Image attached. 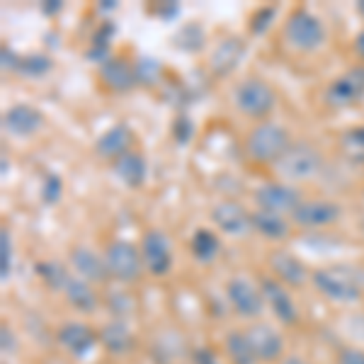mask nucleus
Returning a JSON list of instances; mask_svg holds the SVG:
<instances>
[{"label": "nucleus", "mask_w": 364, "mask_h": 364, "mask_svg": "<svg viewBox=\"0 0 364 364\" xmlns=\"http://www.w3.org/2000/svg\"><path fill=\"white\" fill-rule=\"evenodd\" d=\"M294 144L289 129L277 124V122H257L250 127V132L243 139L245 156L252 166L260 168H274L279 163V158L289 151V146Z\"/></svg>", "instance_id": "1"}, {"label": "nucleus", "mask_w": 364, "mask_h": 364, "mask_svg": "<svg viewBox=\"0 0 364 364\" xmlns=\"http://www.w3.org/2000/svg\"><path fill=\"white\" fill-rule=\"evenodd\" d=\"M277 90L267 83L260 75H245L243 80H238L233 85L231 102L236 107L238 114H243L245 119L267 122L272 112L277 109Z\"/></svg>", "instance_id": "2"}, {"label": "nucleus", "mask_w": 364, "mask_h": 364, "mask_svg": "<svg viewBox=\"0 0 364 364\" xmlns=\"http://www.w3.org/2000/svg\"><path fill=\"white\" fill-rule=\"evenodd\" d=\"M323 166H326V158L318 146L311 141H294L272 170L282 182L299 185V182H311L318 178Z\"/></svg>", "instance_id": "3"}, {"label": "nucleus", "mask_w": 364, "mask_h": 364, "mask_svg": "<svg viewBox=\"0 0 364 364\" xmlns=\"http://www.w3.org/2000/svg\"><path fill=\"white\" fill-rule=\"evenodd\" d=\"M284 42L299 54H316L328 42L326 22L314 10L294 8L284 20Z\"/></svg>", "instance_id": "4"}, {"label": "nucleus", "mask_w": 364, "mask_h": 364, "mask_svg": "<svg viewBox=\"0 0 364 364\" xmlns=\"http://www.w3.org/2000/svg\"><path fill=\"white\" fill-rule=\"evenodd\" d=\"M311 284L323 299L338 306H355L364 299V289L345 267H318L311 272Z\"/></svg>", "instance_id": "5"}, {"label": "nucleus", "mask_w": 364, "mask_h": 364, "mask_svg": "<svg viewBox=\"0 0 364 364\" xmlns=\"http://www.w3.org/2000/svg\"><path fill=\"white\" fill-rule=\"evenodd\" d=\"M105 262H107L109 279L119 282V284H136L144 277V257H141V248L134 243H129L124 238H114L107 243V248L102 250Z\"/></svg>", "instance_id": "6"}, {"label": "nucleus", "mask_w": 364, "mask_h": 364, "mask_svg": "<svg viewBox=\"0 0 364 364\" xmlns=\"http://www.w3.org/2000/svg\"><path fill=\"white\" fill-rule=\"evenodd\" d=\"M224 296L228 309L243 321H260L262 311H265V296H262L260 284H255V282L243 277V274H233L226 282Z\"/></svg>", "instance_id": "7"}, {"label": "nucleus", "mask_w": 364, "mask_h": 364, "mask_svg": "<svg viewBox=\"0 0 364 364\" xmlns=\"http://www.w3.org/2000/svg\"><path fill=\"white\" fill-rule=\"evenodd\" d=\"M252 202H255V209L272 211V214L289 216L291 219V214L304 202V195L296 185H289V182L282 180H269L252 190Z\"/></svg>", "instance_id": "8"}, {"label": "nucleus", "mask_w": 364, "mask_h": 364, "mask_svg": "<svg viewBox=\"0 0 364 364\" xmlns=\"http://www.w3.org/2000/svg\"><path fill=\"white\" fill-rule=\"evenodd\" d=\"M323 102L331 109H352L364 102V63L348 68L326 85Z\"/></svg>", "instance_id": "9"}, {"label": "nucleus", "mask_w": 364, "mask_h": 364, "mask_svg": "<svg viewBox=\"0 0 364 364\" xmlns=\"http://www.w3.org/2000/svg\"><path fill=\"white\" fill-rule=\"evenodd\" d=\"M139 248H141V257H144V267L151 277L163 279L173 272L175 250L166 231H161V228H146L144 236H141Z\"/></svg>", "instance_id": "10"}, {"label": "nucleus", "mask_w": 364, "mask_h": 364, "mask_svg": "<svg viewBox=\"0 0 364 364\" xmlns=\"http://www.w3.org/2000/svg\"><path fill=\"white\" fill-rule=\"evenodd\" d=\"M214 231L224 238L240 240L252 233V211H248L236 199H221L209 211Z\"/></svg>", "instance_id": "11"}, {"label": "nucleus", "mask_w": 364, "mask_h": 364, "mask_svg": "<svg viewBox=\"0 0 364 364\" xmlns=\"http://www.w3.org/2000/svg\"><path fill=\"white\" fill-rule=\"evenodd\" d=\"M345 209L333 199H304L299 209L291 214V224L306 231H321L343 221Z\"/></svg>", "instance_id": "12"}, {"label": "nucleus", "mask_w": 364, "mask_h": 364, "mask_svg": "<svg viewBox=\"0 0 364 364\" xmlns=\"http://www.w3.org/2000/svg\"><path fill=\"white\" fill-rule=\"evenodd\" d=\"M56 343L73 360H85L100 343V331L83 321H66L56 328Z\"/></svg>", "instance_id": "13"}, {"label": "nucleus", "mask_w": 364, "mask_h": 364, "mask_svg": "<svg viewBox=\"0 0 364 364\" xmlns=\"http://www.w3.org/2000/svg\"><path fill=\"white\" fill-rule=\"evenodd\" d=\"M257 284H260L262 296H265V306L272 311L274 321L282 323L284 328L296 326L299 318H301V314H299L294 296L289 294V287H284L279 279H274L272 274L262 277Z\"/></svg>", "instance_id": "14"}, {"label": "nucleus", "mask_w": 364, "mask_h": 364, "mask_svg": "<svg viewBox=\"0 0 364 364\" xmlns=\"http://www.w3.org/2000/svg\"><path fill=\"white\" fill-rule=\"evenodd\" d=\"M44 112L34 105H10L3 114V132L15 139H32L44 129Z\"/></svg>", "instance_id": "15"}, {"label": "nucleus", "mask_w": 364, "mask_h": 364, "mask_svg": "<svg viewBox=\"0 0 364 364\" xmlns=\"http://www.w3.org/2000/svg\"><path fill=\"white\" fill-rule=\"evenodd\" d=\"M245 331H248L252 350H255V357L260 364H274L284 360V336L274 326H269L265 321H255Z\"/></svg>", "instance_id": "16"}, {"label": "nucleus", "mask_w": 364, "mask_h": 364, "mask_svg": "<svg viewBox=\"0 0 364 364\" xmlns=\"http://www.w3.org/2000/svg\"><path fill=\"white\" fill-rule=\"evenodd\" d=\"M269 272L289 289H301L311 282V272L306 262L291 250H272L269 252Z\"/></svg>", "instance_id": "17"}, {"label": "nucleus", "mask_w": 364, "mask_h": 364, "mask_svg": "<svg viewBox=\"0 0 364 364\" xmlns=\"http://www.w3.org/2000/svg\"><path fill=\"white\" fill-rule=\"evenodd\" d=\"M68 262L73 267V274L85 282H90L92 287L95 284H105L109 279L107 272V262H105V255L97 252L95 248L85 243H75L73 248L68 250Z\"/></svg>", "instance_id": "18"}, {"label": "nucleus", "mask_w": 364, "mask_h": 364, "mask_svg": "<svg viewBox=\"0 0 364 364\" xmlns=\"http://www.w3.org/2000/svg\"><path fill=\"white\" fill-rule=\"evenodd\" d=\"M248 54V42L238 34H228L209 54V68L214 78H226L240 66V61Z\"/></svg>", "instance_id": "19"}, {"label": "nucleus", "mask_w": 364, "mask_h": 364, "mask_svg": "<svg viewBox=\"0 0 364 364\" xmlns=\"http://www.w3.org/2000/svg\"><path fill=\"white\" fill-rule=\"evenodd\" d=\"M97 75L109 92H132L139 85L134 61L124 56H109L102 66H97Z\"/></svg>", "instance_id": "20"}, {"label": "nucleus", "mask_w": 364, "mask_h": 364, "mask_svg": "<svg viewBox=\"0 0 364 364\" xmlns=\"http://www.w3.org/2000/svg\"><path fill=\"white\" fill-rule=\"evenodd\" d=\"M134 146V132L127 122H117L109 129H105L102 134L95 139V154L102 161H117L124 154H129Z\"/></svg>", "instance_id": "21"}, {"label": "nucleus", "mask_w": 364, "mask_h": 364, "mask_svg": "<svg viewBox=\"0 0 364 364\" xmlns=\"http://www.w3.org/2000/svg\"><path fill=\"white\" fill-rule=\"evenodd\" d=\"M112 173L129 190H141L146 185V180H149V161H146V156L141 151L132 149L129 154L117 158L112 163Z\"/></svg>", "instance_id": "22"}, {"label": "nucleus", "mask_w": 364, "mask_h": 364, "mask_svg": "<svg viewBox=\"0 0 364 364\" xmlns=\"http://www.w3.org/2000/svg\"><path fill=\"white\" fill-rule=\"evenodd\" d=\"M291 219L289 216H279L272 211L252 209V233H257L267 243H284L291 236Z\"/></svg>", "instance_id": "23"}, {"label": "nucleus", "mask_w": 364, "mask_h": 364, "mask_svg": "<svg viewBox=\"0 0 364 364\" xmlns=\"http://www.w3.org/2000/svg\"><path fill=\"white\" fill-rule=\"evenodd\" d=\"M61 296H63V301L73 311H78V314H95L100 309V296H97L95 287H92L90 282L75 277V274H70Z\"/></svg>", "instance_id": "24"}, {"label": "nucleus", "mask_w": 364, "mask_h": 364, "mask_svg": "<svg viewBox=\"0 0 364 364\" xmlns=\"http://www.w3.org/2000/svg\"><path fill=\"white\" fill-rule=\"evenodd\" d=\"M100 343L105 345V350L114 357H124L134 350V333L127 326V321L112 318L100 328Z\"/></svg>", "instance_id": "25"}, {"label": "nucleus", "mask_w": 364, "mask_h": 364, "mask_svg": "<svg viewBox=\"0 0 364 364\" xmlns=\"http://www.w3.org/2000/svg\"><path fill=\"white\" fill-rule=\"evenodd\" d=\"M219 252H221V236L214 231V228L199 226V228L192 231L190 255L195 257L199 265H211V262H216Z\"/></svg>", "instance_id": "26"}, {"label": "nucleus", "mask_w": 364, "mask_h": 364, "mask_svg": "<svg viewBox=\"0 0 364 364\" xmlns=\"http://www.w3.org/2000/svg\"><path fill=\"white\" fill-rule=\"evenodd\" d=\"M112 39H114V22L112 20H102V22H100V27L92 32L90 44H87V49H85L87 61L102 66L109 56H114L112 54Z\"/></svg>", "instance_id": "27"}, {"label": "nucleus", "mask_w": 364, "mask_h": 364, "mask_svg": "<svg viewBox=\"0 0 364 364\" xmlns=\"http://www.w3.org/2000/svg\"><path fill=\"white\" fill-rule=\"evenodd\" d=\"M224 352L231 364H260L255 357V350H252L248 331H238V328L228 331L224 338Z\"/></svg>", "instance_id": "28"}, {"label": "nucleus", "mask_w": 364, "mask_h": 364, "mask_svg": "<svg viewBox=\"0 0 364 364\" xmlns=\"http://www.w3.org/2000/svg\"><path fill=\"white\" fill-rule=\"evenodd\" d=\"M34 274H37L46 289L56 291V294H61L66 282L70 279L68 267L58 260H37L34 262Z\"/></svg>", "instance_id": "29"}, {"label": "nucleus", "mask_w": 364, "mask_h": 364, "mask_svg": "<svg viewBox=\"0 0 364 364\" xmlns=\"http://www.w3.org/2000/svg\"><path fill=\"white\" fill-rule=\"evenodd\" d=\"M54 70V58L46 54H20V61H17L15 73L22 75V78H44L46 73Z\"/></svg>", "instance_id": "30"}, {"label": "nucleus", "mask_w": 364, "mask_h": 364, "mask_svg": "<svg viewBox=\"0 0 364 364\" xmlns=\"http://www.w3.org/2000/svg\"><path fill=\"white\" fill-rule=\"evenodd\" d=\"M13 265H15V245H13V233L8 226L0 228V279L3 284H8L13 277Z\"/></svg>", "instance_id": "31"}, {"label": "nucleus", "mask_w": 364, "mask_h": 364, "mask_svg": "<svg viewBox=\"0 0 364 364\" xmlns=\"http://www.w3.org/2000/svg\"><path fill=\"white\" fill-rule=\"evenodd\" d=\"M204 39H207V32H204L197 22H187V25H182L180 32L175 34V46L185 51H199L204 46Z\"/></svg>", "instance_id": "32"}, {"label": "nucleus", "mask_w": 364, "mask_h": 364, "mask_svg": "<svg viewBox=\"0 0 364 364\" xmlns=\"http://www.w3.org/2000/svg\"><path fill=\"white\" fill-rule=\"evenodd\" d=\"M277 15H279L277 5H262V8H257L255 13L250 15V22H248V29H250L252 37L267 34V29L272 27L274 20H277Z\"/></svg>", "instance_id": "33"}, {"label": "nucleus", "mask_w": 364, "mask_h": 364, "mask_svg": "<svg viewBox=\"0 0 364 364\" xmlns=\"http://www.w3.org/2000/svg\"><path fill=\"white\" fill-rule=\"evenodd\" d=\"M134 70H136L139 85H156V83H161L163 66L156 61L154 56H141L139 61H134Z\"/></svg>", "instance_id": "34"}, {"label": "nucleus", "mask_w": 364, "mask_h": 364, "mask_svg": "<svg viewBox=\"0 0 364 364\" xmlns=\"http://www.w3.org/2000/svg\"><path fill=\"white\" fill-rule=\"evenodd\" d=\"M63 190H66V185H63V178L51 170V173L44 175L42 187H39V197H42V202L46 204V207H54V204L61 202Z\"/></svg>", "instance_id": "35"}, {"label": "nucleus", "mask_w": 364, "mask_h": 364, "mask_svg": "<svg viewBox=\"0 0 364 364\" xmlns=\"http://www.w3.org/2000/svg\"><path fill=\"white\" fill-rule=\"evenodd\" d=\"M17 348H20L17 333L8 326V323H3V326H0V352H3L5 357H13Z\"/></svg>", "instance_id": "36"}, {"label": "nucleus", "mask_w": 364, "mask_h": 364, "mask_svg": "<svg viewBox=\"0 0 364 364\" xmlns=\"http://www.w3.org/2000/svg\"><path fill=\"white\" fill-rule=\"evenodd\" d=\"M192 132H195V127H192V119L187 114H178L173 122V136L178 144H187V141L192 139Z\"/></svg>", "instance_id": "37"}, {"label": "nucleus", "mask_w": 364, "mask_h": 364, "mask_svg": "<svg viewBox=\"0 0 364 364\" xmlns=\"http://www.w3.org/2000/svg\"><path fill=\"white\" fill-rule=\"evenodd\" d=\"M192 364H224V362H221L219 352L209 348V345H204V348L192 350Z\"/></svg>", "instance_id": "38"}, {"label": "nucleus", "mask_w": 364, "mask_h": 364, "mask_svg": "<svg viewBox=\"0 0 364 364\" xmlns=\"http://www.w3.org/2000/svg\"><path fill=\"white\" fill-rule=\"evenodd\" d=\"M345 144H348L350 149L362 151L364 154V124L348 129V132H345Z\"/></svg>", "instance_id": "39"}, {"label": "nucleus", "mask_w": 364, "mask_h": 364, "mask_svg": "<svg viewBox=\"0 0 364 364\" xmlns=\"http://www.w3.org/2000/svg\"><path fill=\"white\" fill-rule=\"evenodd\" d=\"M0 61H3V70H13L17 68V61H20V54L15 49H10L8 44L0 46Z\"/></svg>", "instance_id": "40"}, {"label": "nucleus", "mask_w": 364, "mask_h": 364, "mask_svg": "<svg viewBox=\"0 0 364 364\" xmlns=\"http://www.w3.org/2000/svg\"><path fill=\"white\" fill-rule=\"evenodd\" d=\"M338 364H364V350L348 348L338 355Z\"/></svg>", "instance_id": "41"}, {"label": "nucleus", "mask_w": 364, "mask_h": 364, "mask_svg": "<svg viewBox=\"0 0 364 364\" xmlns=\"http://www.w3.org/2000/svg\"><path fill=\"white\" fill-rule=\"evenodd\" d=\"M63 8H66V5H63V0H46V3H42V13L49 15V17L58 15Z\"/></svg>", "instance_id": "42"}, {"label": "nucleus", "mask_w": 364, "mask_h": 364, "mask_svg": "<svg viewBox=\"0 0 364 364\" xmlns=\"http://www.w3.org/2000/svg\"><path fill=\"white\" fill-rule=\"evenodd\" d=\"M178 15H180L178 3H161V20H173Z\"/></svg>", "instance_id": "43"}, {"label": "nucleus", "mask_w": 364, "mask_h": 364, "mask_svg": "<svg viewBox=\"0 0 364 364\" xmlns=\"http://www.w3.org/2000/svg\"><path fill=\"white\" fill-rule=\"evenodd\" d=\"M352 51H355V56L364 63V27L355 34V42H352Z\"/></svg>", "instance_id": "44"}, {"label": "nucleus", "mask_w": 364, "mask_h": 364, "mask_svg": "<svg viewBox=\"0 0 364 364\" xmlns=\"http://www.w3.org/2000/svg\"><path fill=\"white\" fill-rule=\"evenodd\" d=\"M282 364H311L306 357H299V355H289V357H284L282 360Z\"/></svg>", "instance_id": "45"}, {"label": "nucleus", "mask_w": 364, "mask_h": 364, "mask_svg": "<svg viewBox=\"0 0 364 364\" xmlns=\"http://www.w3.org/2000/svg\"><path fill=\"white\" fill-rule=\"evenodd\" d=\"M355 10H357V15H360L362 20H364V0H360V3L355 5Z\"/></svg>", "instance_id": "46"}]
</instances>
